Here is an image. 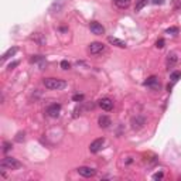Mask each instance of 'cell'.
Masks as SVG:
<instances>
[{
	"mask_svg": "<svg viewBox=\"0 0 181 181\" xmlns=\"http://www.w3.org/2000/svg\"><path fill=\"white\" fill-rule=\"evenodd\" d=\"M72 100L74 102H81V100H84V95L82 93H77V95L72 96Z\"/></svg>",
	"mask_w": 181,
	"mask_h": 181,
	"instance_id": "20",
	"label": "cell"
},
{
	"mask_svg": "<svg viewBox=\"0 0 181 181\" xmlns=\"http://www.w3.org/2000/svg\"><path fill=\"white\" fill-rule=\"evenodd\" d=\"M17 65H19V61H14V62H11L10 65H9V71H11L14 67H17Z\"/></svg>",
	"mask_w": 181,
	"mask_h": 181,
	"instance_id": "25",
	"label": "cell"
},
{
	"mask_svg": "<svg viewBox=\"0 0 181 181\" xmlns=\"http://www.w3.org/2000/svg\"><path fill=\"white\" fill-rule=\"evenodd\" d=\"M88 51L91 52L92 55H98V54H100V52L105 51V45L102 44V43H98V41H95V43H91V44H89Z\"/></svg>",
	"mask_w": 181,
	"mask_h": 181,
	"instance_id": "3",
	"label": "cell"
},
{
	"mask_svg": "<svg viewBox=\"0 0 181 181\" xmlns=\"http://www.w3.org/2000/svg\"><path fill=\"white\" fill-rule=\"evenodd\" d=\"M170 78H171V81L173 82H177L178 79L181 78V71H173L171 75H170Z\"/></svg>",
	"mask_w": 181,
	"mask_h": 181,
	"instance_id": "17",
	"label": "cell"
},
{
	"mask_svg": "<svg viewBox=\"0 0 181 181\" xmlns=\"http://www.w3.org/2000/svg\"><path fill=\"white\" fill-rule=\"evenodd\" d=\"M16 52H17V48H16V47L9 48L7 51H6V52L3 54V57H2V61H6V59H9L10 57H13V55H14Z\"/></svg>",
	"mask_w": 181,
	"mask_h": 181,
	"instance_id": "14",
	"label": "cell"
},
{
	"mask_svg": "<svg viewBox=\"0 0 181 181\" xmlns=\"http://www.w3.org/2000/svg\"><path fill=\"white\" fill-rule=\"evenodd\" d=\"M163 175H164V174H163V171H160V173H156L154 175H153V180H161Z\"/></svg>",
	"mask_w": 181,
	"mask_h": 181,
	"instance_id": "24",
	"label": "cell"
},
{
	"mask_svg": "<svg viewBox=\"0 0 181 181\" xmlns=\"http://www.w3.org/2000/svg\"><path fill=\"white\" fill-rule=\"evenodd\" d=\"M31 62H34V64H40V67H44L45 58H44V57H41V55H34L33 58H31Z\"/></svg>",
	"mask_w": 181,
	"mask_h": 181,
	"instance_id": "16",
	"label": "cell"
},
{
	"mask_svg": "<svg viewBox=\"0 0 181 181\" xmlns=\"http://www.w3.org/2000/svg\"><path fill=\"white\" fill-rule=\"evenodd\" d=\"M99 106L104 109V111L109 112L113 109V100L109 99V98H102V99H99Z\"/></svg>",
	"mask_w": 181,
	"mask_h": 181,
	"instance_id": "8",
	"label": "cell"
},
{
	"mask_svg": "<svg viewBox=\"0 0 181 181\" xmlns=\"http://www.w3.org/2000/svg\"><path fill=\"white\" fill-rule=\"evenodd\" d=\"M115 6L118 9H127L130 6V0H115Z\"/></svg>",
	"mask_w": 181,
	"mask_h": 181,
	"instance_id": "13",
	"label": "cell"
},
{
	"mask_svg": "<svg viewBox=\"0 0 181 181\" xmlns=\"http://www.w3.org/2000/svg\"><path fill=\"white\" fill-rule=\"evenodd\" d=\"M0 166H2V168L17 170V168H20V167H21V163H20L19 160L13 159V157H4V159L2 160V163H0Z\"/></svg>",
	"mask_w": 181,
	"mask_h": 181,
	"instance_id": "2",
	"label": "cell"
},
{
	"mask_svg": "<svg viewBox=\"0 0 181 181\" xmlns=\"http://www.w3.org/2000/svg\"><path fill=\"white\" fill-rule=\"evenodd\" d=\"M143 125H144V118L136 116V118L132 119V126H133L134 129H140V127H143Z\"/></svg>",
	"mask_w": 181,
	"mask_h": 181,
	"instance_id": "12",
	"label": "cell"
},
{
	"mask_svg": "<svg viewBox=\"0 0 181 181\" xmlns=\"http://www.w3.org/2000/svg\"><path fill=\"white\" fill-rule=\"evenodd\" d=\"M77 171H78V174H79V175H82V177H86V178L93 177V175L96 174V171L93 170V168H91V167H78Z\"/></svg>",
	"mask_w": 181,
	"mask_h": 181,
	"instance_id": "7",
	"label": "cell"
},
{
	"mask_svg": "<svg viewBox=\"0 0 181 181\" xmlns=\"http://www.w3.org/2000/svg\"><path fill=\"white\" fill-rule=\"evenodd\" d=\"M44 86L47 89H52V91H61L67 86V82L64 79H59V78H45Z\"/></svg>",
	"mask_w": 181,
	"mask_h": 181,
	"instance_id": "1",
	"label": "cell"
},
{
	"mask_svg": "<svg viewBox=\"0 0 181 181\" xmlns=\"http://www.w3.org/2000/svg\"><path fill=\"white\" fill-rule=\"evenodd\" d=\"M21 136H24V133H19V134H17L16 140H17V141H21Z\"/></svg>",
	"mask_w": 181,
	"mask_h": 181,
	"instance_id": "26",
	"label": "cell"
},
{
	"mask_svg": "<svg viewBox=\"0 0 181 181\" xmlns=\"http://www.w3.org/2000/svg\"><path fill=\"white\" fill-rule=\"evenodd\" d=\"M98 125H99V127H102V129H106V127H109V126L112 125V120L109 116L102 115V116H99V119H98Z\"/></svg>",
	"mask_w": 181,
	"mask_h": 181,
	"instance_id": "10",
	"label": "cell"
},
{
	"mask_svg": "<svg viewBox=\"0 0 181 181\" xmlns=\"http://www.w3.org/2000/svg\"><path fill=\"white\" fill-rule=\"evenodd\" d=\"M177 61H178V58H177V55H175L174 52L168 54V57H167V65H168V67H173Z\"/></svg>",
	"mask_w": 181,
	"mask_h": 181,
	"instance_id": "15",
	"label": "cell"
},
{
	"mask_svg": "<svg viewBox=\"0 0 181 181\" xmlns=\"http://www.w3.org/2000/svg\"><path fill=\"white\" fill-rule=\"evenodd\" d=\"M61 68H62V70H70V68H71V64L68 62L67 59H62V61H61Z\"/></svg>",
	"mask_w": 181,
	"mask_h": 181,
	"instance_id": "19",
	"label": "cell"
},
{
	"mask_svg": "<svg viewBox=\"0 0 181 181\" xmlns=\"http://www.w3.org/2000/svg\"><path fill=\"white\" fill-rule=\"evenodd\" d=\"M61 113V105L59 104H52L47 107V115L50 118H58Z\"/></svg>",
	"mask_w": 181,
	"mask_h": 181,
	"instance_id": "6",
	"label": "cell"
},
{
	"mask_svg": "<svg viewBox=\"0 0 181 181\" xmlns=\"http://www.w3.org/2000/svg\"><path fill=\"white\" fill-rule=\"evenodd\" d=\"M147 2H149V0H139V2H137V4H136V7H134V10H136V11H140L141 9H143L144 6L147 4Z\"/></svg>",
	"mask_w": 181,
	"mask_h": 181,
	"instance_id": "18",
	"label": "cell"
},
{
	"mask_svg": "<svg viewBox=\"0 0 181 181\" xmlns=\"http://www.w3.org/2000/svg\"><path fill=\"white\" fill-rule=\"evenodd\" d=\"M167 34H173V36L178 34V27H170V28L167 30Z\"/></svg>",
	"mask_w": 181,
	"mask_h": 181,
	"instance_id": "21",
	"label": "cell"
},
{
	"mask_svg": "<svg viewBox=\"0 0 181 181\" xmlns=\"http://www.w3.org/2000/svg\"><path fill=\"white\" fill-rule=\"evenodd\" d=\"M144 86H149V88H157V86H160V82H159V78L154 77V75H152V77H149L146 81L143 82Z\"/></svg>",
	"mask_w": 181,
	"mask_h": 181,
	"instance_id": "9",
	"label": "cell"
},
{
	"mask_svg": "<svg viewBox=\"0 0 181 181\" xmlns=\"http://www.w3.org/2000/svg\"><path fill=\"white\" fill-rule=\"evenodd\" d=\"M154 3H156V4H161V3H163V0H154Z\"/></svg>",
	"mask_w": 181,
	"mask_h": 181,
	"instance_id": "27",
	"label": "cell"
},
{
	"mask_svg": "<svg viewBox=\"0 0 181 181\" xmlns=\"http://www.w3.org/2000/svg\"><path fill=\"white\" fill-rule=\"evenodd\" d=\"M164 44H166V41L163 40V38H159V40L156 41V47L157 48H163L164 47Z\"/></svg>",
	"mask_w": 181,
	"mask_h": 181,
	"instance_id": "22",
	"label": "cell"
},
{
	"mask_svg": "<svg viewBox=\"0 0 181 181\" xmlns=\"http://www.w3.org/2000/svg\"><path fill=\"white\" fill-rule=\"evenodd\" d=\"M89 30H91L92 34H95V36H102V34H105V27L98 21L89 23Z\"/></svg>",
	"mask_w": 181,
	"mask_h": 181,
	"instance_id": "4",
	"label": "cell"
},
{
	"mask_svg": "<svg viewBox=\"0 0 181 181\" xmlns=\"http://www.w3.org/2000/svg\"><path fill=\"white\" fill-rule=\"evenodd\" d=\"M107 41H109L112 45H116V47H119V48H126L125 41L119 40V38H116V37H107Z\"/></svg>",
	"mask_w": 181,
	"mask_h": 181,
	"instance_id": "11",
	"label": "cell"
},
{
	"mask_svg": "<svg viewBox=\"0 0 181 181\" xmlns=\"http://www.w3.org/2000/svg\"><path fill=\"white\" fill-rule=\"evenodd\" d=\"M104 144H105V139H104V137L96 139V140H93L92 143L89 144V150H91V153H98V152H100V150H102Z\"/></svg>",
	"mask_w": 181,
	"mask_h": 181,
	"instance_id": "5",
	"label": "cell"
},
{
	"mask_svg": "<svg viewBox=\"0 0 181 181\" xmlns=\"http://www.w3.org/2000/svg\"><path fill=\"white\" fill-rule=\"evenodd\" d=\"M10 149H11V143H9V141H4V143H3V152L7 153Z\"/></svg>",
	"mask_w": 181,
	"mask_h": 181,
	"instance_id": "23",
	"label": "cell"
}]
</instances>
